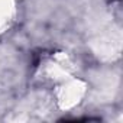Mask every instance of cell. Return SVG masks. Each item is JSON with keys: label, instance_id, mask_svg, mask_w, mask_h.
<instances>
[{"label": "cell", "instance_id": "6da1fadb", "mask_svg": "<svg viewBox=\"0 0 123 123\" xmlns=\"http://www.w3.org/2000/svg\"><path fill=\"white\" fill-rule=\"evenodd\" d=\"M84 91H86V87L83 81L68 77L62 80L61 84L56 87L55 97H56L59 107L67 110V109L74 107L81 100V97L84 96Z\"/></svg>", "mask_w": 123, "mask_h": 123}, {"label": "cell", "instance_id": "7a4b0ae2", "mask_svg": "<svg viewBox=\"0 0 123 123\" xmlns=\"http://www.w3.org/2000/svg\"><path fill=\"white\" fill-rule=\"evenodd\" d=\"M15 0H0V32L9 28L15 15Z\"/></svg>", "mask_w": 123, "mask_h": 123}]
</instances>
